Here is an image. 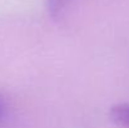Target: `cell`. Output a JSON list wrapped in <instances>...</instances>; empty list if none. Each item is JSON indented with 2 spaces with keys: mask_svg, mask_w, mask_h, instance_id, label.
<instances>
[{
  "mask_svg": "<svg viewBox=\"0 0 129 128\" xmlns=\"http://www.w3.org/2000/svg\"><path fill=\"white\" fill-rule=\"evenodd\" d=\"M110 118L119 126L129 128V103L113 106L110 109Z\"/></svg>",
  "mask_w": 129,
  "mask_h": 128,
  "instance_id": "1",
  "label": "cell"
},
{
  "mask_svg": "<svg viewBox=\"0 0 129 128\" xmlns=\"http://www.w3.org/2000/svg\"><path fill=\"white\" fill-rule=\"evenodd\" d=\"M73 0H46L48 13L53 19H58Z\"/></svg>",
  "mask_w": 129,
  "mask_h": 128,
  "instance_id": "2",
  "label": "cell"
},
{
  "mask_svg": "<svg viewBox=\"0 0 129 128\" xmlns=\"http://www.w3.org/2000/svg\"><path fill=\"white\" fill-rule=\"evenodd\" d=\"M8 114H9V106H8V102H6V99L0 94V124L5 122Z\"/></svg>",
  "mask_w": 129,
  "mask_h": 128,
  "instance_id": "3",
  "label": "cell"
}]
</instances>
